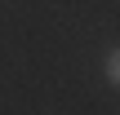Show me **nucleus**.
Returning <instances> with one entry per match:
<instances>
[{
	"label": "nucleus",
	"mask_w": 120,
	"mask_h": 115,
	"mask_svg": "<svg viewBox=\"0 0 120 115\" xmlns=\"http://www.w3.org/2000/svg\"><path fill=\"white\" fill-rule=\"evenodd\" d=\"M107 80L120 89V49H116V53H107Z\"/></svg>",
	"instance_id": "f257e3e1"
}]
</instances>
